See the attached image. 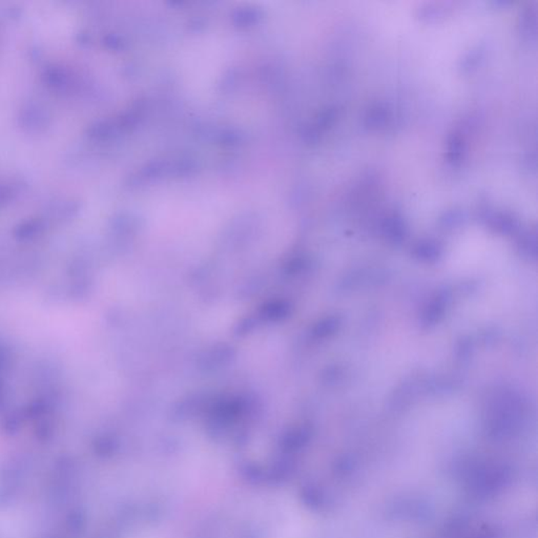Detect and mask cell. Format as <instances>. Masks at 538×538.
Listing matches in <instances>:
<instances>
[{
	"instance_id": "6da1fadb",
	"label": "cell",
	"mask_w": 538,
	"mask_h": 538,
	"mask_svg": "<svg viewBox=\"0 0 538 538\" xmlns=\"http://www.w3.org/2000/svg\"><path fill=\"white\" fill-rule=\"evenodd\" d=\"M349 149H350V147H347V149H345L344 153H343V155H345V154L348 153ZM340 186V184H338ZM338 194H340V198H342V193H341V188H338Z\"/></svg>"
}]
</instances>
